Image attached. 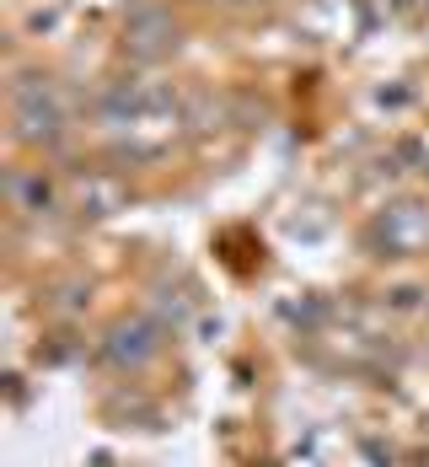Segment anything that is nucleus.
I'll return each instance as SVG.
<instances>
[{
	"label": "nucleus",
	"mask_w": 429,
	"mask_h": 467,
	"mask_svg": "<svg viewBox=\"0 0 429 467\" xmlns=\"http://www.w3.org/2000/svg\"><path fill=\"white\" fill-rule=\"evenodd\" d=\"M167 38H172V22H167L161 5H140V11L129 16V44L140 48V54H161Z\"/></svg>",
	"instance_id": "nucleus-1"
}]
</instances>
